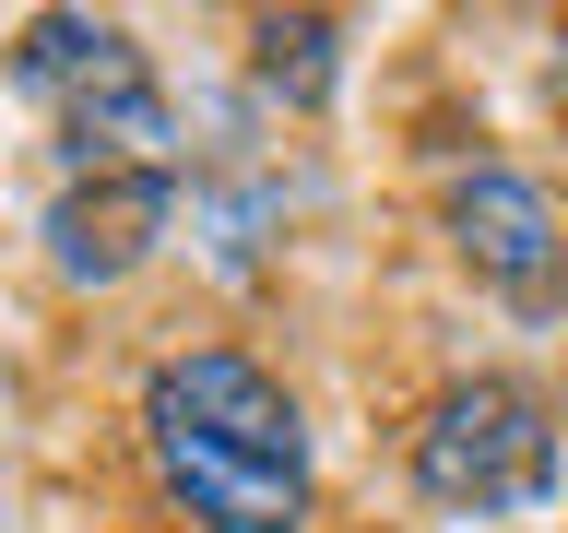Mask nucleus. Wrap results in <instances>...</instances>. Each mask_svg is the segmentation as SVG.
<instances>
[{"label":"nucleus","instance_id":"nucleus-3","mask_svg":"<svg viewBox=\"0 0 568 533\" xmlns=\"http://www.w3.org/2000/svg\"><path fill=\"white\" fill-rule=\"evenodd\" d=\"M403 474H415L426 510H450V522H521L545 510L568 474V439H557V403L509 368H462L415 403L403 426Z\"/></svg>","mask_w":568,"mask_h":533},{"label":"nucleus","instance_id":"nucleus-4","mask_svg":"<svg viewBox=\"0 0 568 533\" xmlns=\"http://www.w3.org/2000/svg\"><path fill=\"white\" fill-rule=\"evenodd\" d=\"M438 238H450V261L486 284L497 309H557L568 296V213H557V190H545L532 167H509V154L450 167Z\"/></svg>","mask_w":568,"mask_h":533},{"label":"nucleus","instance_id":"nucleus-1","mask_svg":"<svg viewBox=\"0 0 568 533\" xmlns=\"http://www.w3.org/2000/svg\"><path fill=\"white\" fill-rule=\"evenodd\" d=\"M131 426L190 533H308L320 497L308 403L248 344H166L131 391Z\"/></svg>","mask_w":568,"mask_h":533},{"label":"nucleus","instance_id":"nucleus-6","mask_svg":"<svg viewBox=\"0 0 568 533\" xmlns=\"http://www.w3.org/2000/svg\"><path fill=\"white\" fill-rule=\"evenodd\" d=\"M248 48H261V60H248L261 95H284V107H320L344 83V24H332V12H261Z\"/></svg>","mask_w":568,"mask_h":533},{"label":"nucleus","instance_id":"nucleus-2","mask_svg":"<svg viewBox=\"0 0 568 533\" xmlns=\"http://www.w3.org/2000/svg\"><path fill=\"white\" fill-rule=\"evenodd\" d=\"M12 95L48 119L71 178L95 167H178V95L154 48L131 24H106V12H24L12 24Z\"/></svg>","mask_w":568,"mask_h":533},{"label":"nucleus","instance_id":"nucleus-5","mask_svg":"<svg viewBox=\"0 0 568 533\" xmlns=\"http://www.w3.org/2000/svg\"><path fill=\"white\" fill-rule=\"evenodd\" d=\"M48 273L71 296H119L131 273H154V249L178 238V167H95L48 190Z\"/></svg>","mask_w":568,"mask_h":533}]
</instances>
